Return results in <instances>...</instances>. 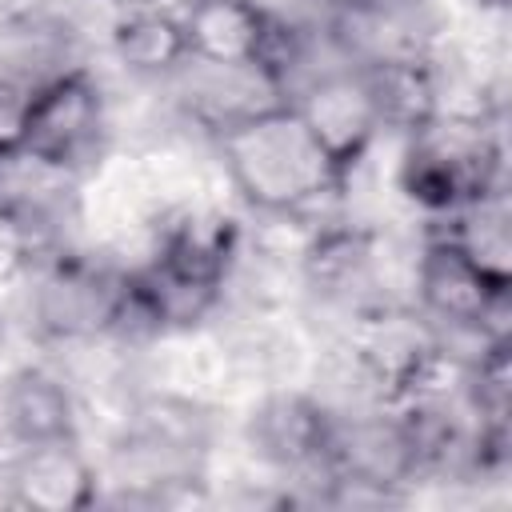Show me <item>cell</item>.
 I'll return each instance as SVG.
<instances>
[{
    "instance_id": "obj_4",
    "label": "cell",
    "mask_w": 512,
    "mask_h": 512,
    "mask_svg": "<svg viewBox=\"0 0 512 512\" xmlns=\"http://www.w3.org/2000/svg\"><path fill=\"white\" fill-rule=\"evenodd\" d=\"M104 128H108V108L100 80L80 64L60 68L32 88L24 148L16 160L40 164L60 176H76L88 160H96Z\"/></svg>"
},
{
    "instance_id": "obj_1",
    "label": "cell",
    "mask_w": 512,
    "mask_h": 512,
    "mask_svg": "<svg viewBox=\"0 0 512 512\" xmlns=\"http://www.w3.org/2000/svg\"><path fill=\"white\" fill-rule=\"evenodd\" d=\"M212 148L240 204L264 220H308L328 196L344 192L288 96L216 124Z\"/></svg>"
},
{
    "instance_id": "obj_15",
    "label": "cell",
    "mask_w": 512,
    "mask_h": 512,
    "mask_svg": "<svg viewBox=\"0 0 512 512\" xmlns=\"http://www.w3.org/2000/svg\"><path fill=\"white\" fill-rule=\"evenodd\" d=\"M32 88L20 76L0 72V160H16L24 148V128H28V108H32Z\"/></svg>"
},
{
    "instance_id": "obj_14",
    "label": "cell",
    "mask_w": 512,
    "mask_h": 512,
    "mask_svg": "<svg viewBox=\"0 0 512 512\" xmlns=\"http://www.w3.org/2000/svg\"><path fill=\"white\" fill-rule=\"evenodd\" d=\"M432 232L452 240L484 276L512 284V232H508L504 192H488V196L440 216Z\"/></svg>"
},
{
    "instance_id": "obj_11",
    "label": "cell",
    "mask_w": 512,
    "mask_h": 512,
    "mask_svg": "<svg viewBox=\"0 0 512 512\" xmlns=\"http://www.w3.org/2000/svg\"><path fill=\"white\" fill-rule=\"evenodd\" d=\"M0 428L16 448L44 440H76L80 396L56 368L20 364L0 380Z\"/></svg>"
},
{
    "instance_id": "obj_9",
    "label": "cell",
    "mask_w": 512,
    "mask_h": 512,
    "mask_svg": "<svg viewBox=\"0 0 512 512\" xmlns=\"http://www.w3.org/2000/svg\"><path fill=\"white\" fill-rule=\"evenodd\" d=\"M4 500L28 512H84L100 504V468L76 440L24 444L4 468Z\"/></svg>"
},
{
    "instance_id": "obj_2",
    "label": "cell",
    "mask_w": 512,
    "mask_h": 512,
    "mask_svg": "<svg viewBox=\"0 0 512 512\" xmlns=\"http://www.w3.org/2000/svg\"><path fill=\"white\" fill-rule=\"evenodd\" d=\"M500 168V140L488 116H440L404 140L396 184L416 208L440 220L488 192H504Z\"/></svg>"
},
{
    "instance_id": "obj_13",
    "label": "cell",
    "mask_w": 512,
    "mask_h": 512,
    "mask_svg": "<svg viewBox=\"0 0 512 512\" xmlns=\"http://www.w3.org/2000/svg\"><path fill=\"white\" fill-rule=\"evenodd\" d=\"M112 56L136 76H168L192 64L180 8L124 4L108 28Z\"/></svg>"
},
{
    "instance_id": "obj_19",
    "label": "cell",
    "mask_w": 512,
    "mask_h": 512,
    "mask_svg": "<svg viewBox=\"0 0 512 512\" xmlns=\"http://www.w3.org/2000/svg\"><path fill=\"white\" fill-rule=\"evenodd\" d=\"M0 344H4V320H0Z\"/></svg>"
},
{
    "instance_id": "obj_17",
    "label": "cell",
    "mask_w": 512,
    "mask_h": 512,
    "mask_svg": "<svg viewBox=\"0 0 512 512\" xmlns=\"http://www.w3.org/2000/svg\"><path fill=\"white\" fill-rule=\"evenodd\" d=\"M472 4H476V8H480V12H488V16H504V12H508V4H512V0H472Z\"/></svg>"
},
{
    "instance_id": "obj_18",
    "label": "cell",
    "mask_w": 512,
    "mask_h": 512,
    "mask_svg": "<svg viewBox=\"0 0 512 512\" xmlns=\"http://www.w3.org/2000/svg\"><path fill=\"white\" fill-rule=\"evenodd\" d=\"M4 168H8V164H4V160H0V180H4Z\"/></svg>"
},
{
    "instance_id": "obj_10",
    "label": "cell",
    "mask_w": 512,
    "mask_h": 512,
    "mask_svg": "<svg viewBox=\"0 0 512 512\" xmlns=\"http://www.w3.org/2000/svg\"><path fill=\"white\" fill-rule=\"evenodd\" d=\"M364 72V84L372 92L380 128L408 140L424 128H432L448 112V88L436 56L428 48H396L356 60Z\"/></svg>"
},
{
    "instance_id": "obj_8",
    "label": "cell",
    "mask_w": 512,
    "mask_h": 512,
    "mask_svg": "<svg viewBox=\"0 0 512 512\" xmlns=\"http://www.w3.org/2000/svg\"><path fill=\"white\" fill-rule=\"evenodd\" d=\"M300 280L344 316L392 300L380 288V236L356 224H316L300 248Z\"/></svg>"
},
{
    "instance_id": "obj_16",
    "label": "cell",
    "mask_w": 512,
    "mask_h": 512,
    "mask_svg": "<svg viewBox=\"0 0 512 512\" xmlns=\"http://www.w3.org/2000/svg\"><path fill=\"white\" fill-rule=\"evenodd\" d=\"M344 8L360 20H400L420 8V0H344Z\"/></svg>"
},
{
    "instance_id": "obj_6",
    "label": "cell",
    "mask_w": 512,
    "mask_h": 512,
    "mask_svg": "<svg viewBox=\"0 0 512 512\" xmlns=\"http://www.w3.org/2000/svg\"><path fill=\"white\" fill-rule=\"evenodd\" d=\"M340 416L304 388H268L244 416L248 452L292 480H328V456Z\"/></svg>"
},
{
    "instance_id": "obj_3",
    "label": "cell",
    "mask_w": 512,
    "mask_h": 512,
    "mask_svg": "<svg viewBox=\"0 0 512 512\" xmlns=\"http://www.w3.org/2000/svg\"><path fill=\"white\" fill-rule=\"evenodd\" d=\"M508 292L512 284L484 276L440 232H428L412 260V308L436 328L472 332L480 340H512Z\"/></svg>"
},
{
    "instance_id": "obj_7",
    "label": "cell",
    "mask_w": 512,
    "mask_h": 512,
    "mask_svg": "<svg viewBox=\"0 0 512 512\" xmlns=\"http://www.w3.org/2000/svg\"><path fill=\"white\" fill-rule=\"evenodd\" d=\"M288 100L296 104L300 120L308 124L312 140L320 144V152L328 156L336 180H340L344 192H348L352 172L368 160L372 144L384 136L360 64L320 72V76H312L304 88H296Z\"/></svg>"
},
{
    "instance_id": "obj_5",
    "label": "cell",
    "mask_w": 512,
    "mask_h": 512,
    "mask_svg": "<svg viewBox=\"0 0 512 512\" xmlns=\"http://www.w3.org/2000/svg\"><path fill=\"white\" fill-rule=\"evenodd\" d=\"M28 276H32V320L44 340L80 344L112 332L120 272L60 244Z\"/></svg>"
},
{
    "instance_id": "obj_12",
    "label": "cell",
    "mask_w": 512,
    "mask_h": 512,
    "mask_svg": "<svg viewBox=\"0 0 512 512\" xmlns=\"http://www.w3.org/2000/svg\"><path fill=\"white\" fill-rule=\"evenodd\" d=\"M188 56L204 68H256L268 48L272 12L260 0H188L180 8Z\"/></svg>"
}]
</instances>
